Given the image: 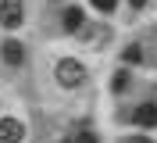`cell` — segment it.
<instances>
[{"label":"cell","mask_w":157,"mask_h":143,"mask_svg":"<svg viewBox=\"0 0 157 143\" xmlns=\"http://www.w3.org/2000/svg\"><path fill=\"white\" fill-rule=\"evenodd\" d=\"M125 86H128V72H114V89H118V93H121Z\"/></svg>","instance_id":"obj_8"},{"label":"cell","mask_w":157,"mask_h":143,"mask_svg":"<svg viewBox=\"0 0 157 143\" xmlns=\"http://www.w3.org/2000/svg\"><path fill=\"white\" fill-rule=\"evenodd\" d=\"M0 57H4L7 65H21V61H25V47H21L18 39H4V43H0Z\"/></svg>","instance_id":"obj_5"},{"label":"cell","mask_w":157,"mask_h":143,"mask_svg":"<svg viewBox=\"0 0 157 143\" xmlns=\"http://www.w3.org/2000/svg\"><path fill=\"white\" fill-rule=\"evenodd\" d=\"M132 122L143 125V129H154L157 125V104H139L136 111H132Z\"/></svg>","instance_id":"obj_6"},{"label":"cell","mask_w":157,"mask_h":143,"mask_svg":"<svg viewBox=\"0 0 157 143\" xmlns=\"http://www.w3.org/2000/svg\"><path fill=\"white\" fill-rule=\"evenodd\" d=\"M114 4H118V0H93V7H100V11H107V14H111V11H114Z\"/></svg>","instance_id":"obj_10"},{"label":"cell","mask_w":157,"mask_h":143,"mask_svg":"<svg viewBox=\"0 0 157 143\" xmlns=\"http://www.w3.org/2000/svg\"><path fill=\"white\" fill-rule=\"evenodd\" d=\"M21 14H25V4L21 0H0V25L4 29H18Z\"/></svg>","instance_id":"obj_2"},{"label":"cell","mask_w":157,"mask_h":143,"mask_svg":"<svg viewBox=\"0 0 157 143\" xmlns=\"http://www.w3.org/2000/svg\"><path fill=\"white\" fill-rule=\"evenodd\" d=\"M125 61H132V65L143 61V50H139V47H128V50H125Z\"/></svg>","instance_id":"obj_9"},{"label":"cell","mask_w":157,"mask_h":143,"mask_svg":"<svg viewBox=\"0 0 157 143\" xmlns=\"http://www.w3.org/2000/svg\"><path fill=\"white\" fill-rule=\"evenodd\" d=\"M143 4H147V0H128V7H143Z\"/></svg>","instance_id":"obj_11"},{"label":"cell","mask_w":157,"mask_h":143,"mask_svg":"<svg viewBox=\"0 0 157 143\" xmlns=\"http://www.w3.org/2000/svg\"><path fill=\"white\" fill-rule=\"evenodd\" d=\"M125 143H150V140H143V136H136V140H125Z\"/></svg>","instance_id":"obj_12"},{"label":"cell","mask_w":157,"mask_h":143,"mask_svg":"<svg viewBox=\"0 0 157 143\" xmlns=\"http://www.w3.org/2000/svg\"><path fill=\"white\" fill-rule=\"evenodd\" d=\"M54 75H57V82L64 86V89H75V86L86 82V68H82V61H75V57H64V61H57Z\"/></svg>","instance_id":"obj_1"},{"label":"cell","mask_w":157,"mask_h":143,"mask_svg":"<svg viewBox=\"0 0 157 143\" xmlns=\"http://www.w3.org/2000/svg\"><path fill=\"white\" fill-rule=\"evenodd\" d=\"M64 29H68V32H82V29H86L82 7H68V11H64Z\"/></svg>","instance_id":"obj_7"},{"label":"cell","mask_w":157,"mask_h":143,"mask_svg":"<svg viewBox=\"0 0 157 143\" xmlns=\"http://www.w3.org/2000/svg\"><path fill=\"white\" fill-rule=\"evenodd\" d=\"M82 39H86V47L100 50V47L111 39V29H107V25H86V29H82Z\"/></svg>","instance_id":"obj_4"},{"label":"cell","mask_w":157,"mask_h":143,"mask_svg":"<svg viewBox=\"0 0 157 143\" xmlns=\"http://www.w3.org/2000/svg\"><path fill=\"white\" fill-rule=\"evenodd\" d=\"M25 140V125L18 118H0V143H21Z\"/></svg>","instance_id":"obj_3"}]
</instances>
